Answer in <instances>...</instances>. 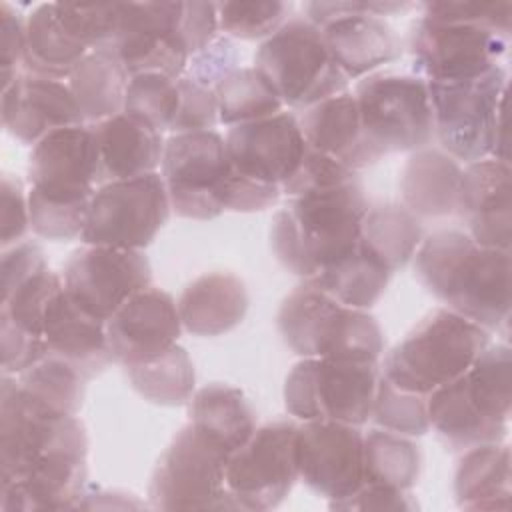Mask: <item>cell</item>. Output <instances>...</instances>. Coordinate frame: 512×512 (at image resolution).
Returning a JSON list of instances; mask_svg holds the SVG:
<instances>
[{
    "label": "cell",
    "instance_id": "6da1fadb",
    "mask_svg": "<svg viewBox=\"0 0 512 512\" xmlns=\"http://www.w3.org/2000/svg\"><path fill=\"white\" fill-rule=\"evenodd\" d=\"M414 276L448 310L484 330L510 320V250L486 248L462 230H438L416 250Z\"/></svg>",
    "mask_w": 512,
    "mask_h": 512
},
{
    "label": "cell",
    "instance_id": "7a4b0ae2",
    "mask_svg": "<svg viewBox=\"0 0 512 512\" xmlns=\"http://www.w3.org/2000/svg\"><path fill=\"white\" fill-rule=\"evenodd\" d=\"M368 206L360 178L292 196L272 220L274 256L302 280L316 276L356 248Z\"/></svg>",
    "mask_w": 512,
    "mask_h": 512
},
{
    "label": "cell",
    "instance_id": "3957f363",
    "mask_svg": "<svg viewBox=\"0 0 512 512\" xmlns=\"http://www.w3.org/2000/svg\"><path fill=\"white\" fill-rule=\"evenodd\" d=\"M510 406L512 356L508 344H488L464 374L426 396L430 426L452 450L502 442Z\"/></svg>",
    "mask_w": 512,
    "mask_h": 512
},
{
    "label": "cell",
    "instance_id": "277c9868",
    "mask_svg": "<svg viewBox=\"0 0 512 512\" xmlns=\"http://www.w3.org/2000/svg\"><path fill=\"white\" fill-rule=\"evenodd\" d=\"M276 324L282 340L302 358L378 362L382 328L368 310L344 306L310 280H302L280 304Z\"/></svg>",
    "mask_w": 512,
    "mask_h": 512
},
{
    "label": "cell",
    "instance_id": "5b68a950",
    "mask_svg": "<svg viewBox=\"0 0 512 512\" xmlns=\"http://www.w3.org/2000/svg\"><path fill=\"white\" fill-rule=\"evenodd\" d=\"M426 84L434 138H438L440 150L466 164L488 156L508 162L504 130L506 72L502 66L472 80Z\"/></svg>",
    "mask_w": 512,
    "mask_h": 512
},
{
    "label": "cell",
    "instance_id": "8992f818",
    "mask_svg": "<svg viewBox=\"0 0 512 512\" xmlns=\"http://www.w3.org/2000/svg\"><path fill=\"white\" fill-rule=\"evenodd\" d=\"M488 344V330L436 308L386 354L380 374L402 390L428 396L464 374Z\"/></svg>",
    "mask_w": 512,
    "mask_h": 512
},
{
    "label": "cell",
    "instance_id": "52a82bcc",
    "mask_svg": "<svg viewBox=\"0 0 512 512\" xmlns=\"http://www.w3.org/2000/svg\"><path fill=\"white\" fill-rule=\"evenodd\" d=\"M254 68L284 106L310 108L346 92L348 78L332 60L322 30L306 16L288 18L254 54Z\"/></svg>",
    "mask_w": 512,
    "mask_h": 512
},
{
    "label": "cell",
    "instance_id": "ba28073f",
    "mask_svg": "<svg viewBox=\"0 0 512 512\" xmlns=\"http://www.w3.org/2000/svg\"><path fill=\"white\" fill-rule=\"evenodd\" d=\"M380 378L378 362L302 358L286 376V410L302 422H368Z\"/></svg>",
    "mask_w": 512,
    "mask_h": 512
},
{
    "label": "cell",
    "instance_id": "9c48e42d",
    "mask_svg": "<svg viewBox=\"0 0 512 512\" xmlns=\"http://www.w3.org/2000/svg\"><path fill=\"white\" fill-rule=\"evenodd\" d=\"M228 456L216 438L188 422L152 472L150 504L160 510H238L226 488Z\"/></svg>",
    "mask_w": 512,
    "mask_h": 512
},
{
    "label": "cell",
    "instance_id": "30bf717a",
    "mask_svg": "<svg viewBox=\"0 0 512 512\" xmlns=\"http://www.w3.org/2000/svg\"><path fill=\"white\" fill-rule=\"evenodd\" d=\"M366 142L380 154L416 152L434 140L428 84L414 74H368L356 84Z\"/></svg>",
    "mask_w": 512,
    "mask_h": 512
},
{
    "label": "cell",
    "instance_id": "8fae6325",
    "mask_svg": "<svg viewBox=\"0 0 512 512\" xmlns=\"http://www.w3.org/2000/svg\"><path fill=\"white\" fill-rule=\"evenodd\" d=\"M410 2H306L304 12L324 36L342 74L360 78L404 52L396 30L382 18L412 8Z\"/></svg>",
    "mask_w": 512,
    "mask_h": 512
},
{
    "label": "cell",
    "instance_id": "7c38bea8",
    "mask_svg": "<svg viewBox=\"0 0 512 512\" xmlns=\"http://www.w3.org/2000/svg\"><path fill=\"white\" fill-rule=\"evenodd\" d=\"M170 200L162 174L96 186L80 240L92 246L144 250L170 216Z\"/></svg>",
    "mask_w": 512,
    "mask_h": 512
},
{
    "label": "cell",
    "instance_id": "4fadbf2b",
    "mask_svg": "<svg viewBox=\"0 0 512 512\" xmlns=\"http://www.w3.org/2000/svg\"><path fill=\"white\" fill-rule=\"evenodd\" d=\"M230 172L226 142L216 130L172 134L164 142L162 178L170 208L182 218H218L226 210Z\"/></svg>",
    "mask_w": 512,
    "mask_h": 512
},
{
    "label": "cell",
    "instance_id": "5bb4252c",
    "mask_svg": "<svg viewBox=\"0 0 512 512\" xmlns=\"http://www.w3.org/2000/svg\"><path fill=\"white\" fill-rule=\"evenodd\" d=\"M298 472V424L278 420L228 456L226 488L240 510H272L290 494Z\"/></svg>",
    "mask_w": 512,
    "mask_h": 512
},
{
    "label": "cell",
    "instance_id": "9a60e30c",
    "mask_svg": "<svg viewBox=\"0 0 512 512\" xmlns=\"http://www.w3.org/2000/svg\"><path fill=\"white\" fill-rule=\"evenodd\" d=\"M510 36L422 16L410 30L408 50L414 76L426 82H458L480 78L500 66Z\"/></svg>",
    "mask_w": 512,
    "mask_h": 512
},
{
    "label": "cell",
    "instance_id": "2e32d148",
    "mask_svg": "<svg viewBox=\"0 0 512 512\" xmlns=\"http://www.w3.org/2000/svg\"><path fill=\"white\" fill-rule=\"evenodd\" d=\"M66 294L88 314L106 322L128 298L152 282L142 250L84 244L62 268Z\"/></svg>",
    "mask_w": 512,
    "mask_h": 512
},
{
    "label": "cell",
    "instance_id": "e0dca14e",
    "mask_svg": "<svg viewBox=\"0 0 512 512\" xmlns=\"http://www.w3.org/2000/svg\"><path fill=\"white\" fill-rule=\"evenodd\" d=\"M180 2H122L116 34L108 50L130 76L158 72L180 78L190 50L180 32Z\"/></svg>",
    "mask_w": 512,
    "mask_h": 512
},
{
    "label": "cell",
    "instance_id": "ac0fdd59",
    "mask_svg": "<svg viewBox=\"0 0 512 512\" xmlns=\"http://www.w3.org/2000/svg\"><path fill=\"white\" fill-rule=\"evenodd\" d=\"M224 142L234 174L280 192L298 172L308 148L298 118L284 110L230 126Z\"/></svg>",
    "mask_w": 512,
    "mask_h": 512
},
{
    "label": "cell",
    "instance_id": "d6986e66",
    "mask_svg": "<svg viewBox=\"0 0 512 512\" xmlns=\"http://www.w3.org/2000/svg\"><path fill=\"white\" fill-rule=\"evenodd\" d=\"M30 192L52 202H90L98 186V152L90 124L60 128L32 146Z\"/></svg>",
    "mask_w": 512,
    "mask_h": 512
},
{
    "label": "cell",
    "instance_id": "ffe728a7",
    "mask_svg": "<svg viewBox=\"0 0 512 512\" xmlns=\"http://www.w3.org/2000/svg\"><path fill=\"white\" fill-rule=\"evenodd\" d=\"M300 480L330 504L350 498L364 484V434L342 422L298 426Z\"/></svg>",
    "mask_w": 512,
    "mask_h": 512
},
{
    "label": "cell",
    "instance_id": "44dd1931",
    "mask_svg": "<svg viewBox=\"0 0 512 512\" xmlns=\"http://www.w3.org/2000/svg\"><path fill=\"white\" fill-rule=\"evenodd\" d=\"M182 322L174 298L148 286L128 298L108 320L106 340L112 362L140 364L178 344Z\"/></svg>",
    "mask_w": 512,
    "mask_h": 512
},
{
    "label": "cell",
    "instance_id": "7402d4cb",
    "mask_svg": "<svg viewBox=\"0 0 512 512\" xmlns=\"http://www.w3.org/2000/svg\"><path fill=\"white\" fill-rule=\"evenodd\" d=\"M2 124L14 138L34 146L50 132L86 120L64 80L22 72L2 86Z\"/></svg>",
    "mask_w": 512,
    "mask_h": 512
},
{
    "label": "cell",
    "instance_id": "603a6c76",
    "mask_svg": "<svg viewBox=\"0 0 512 512\" xmlns=\"http://www.w3.org/2000/svg\"><path fill=\"white\" fill-rule=\"evenodd\" d=\"M456 214L468 224L474 242L486 248L510 250V164L492 156L466 164Z\"/></svg>",
    "mask_w": 512,
    "mask_h": 512
},
{
    "label": "cell",
    "instance_id": "cb8c5ba5",
    "mask_svg": "<svg viewBox=\"0 0 512 512\" xmlns=\"http://www.w3.org/2000/svg\"><path fill=\"white\" fill-rule=\"evenodd\" d=\"M88 448H62L22 476L0 482V508L6 512L80 508L86 496Z\"/></svg>",
    "mask_w": 512,
    "mask_h": 512
},
{
    "label": "cell",
    "instance_id": "d4e9b609",
    "mask_svg": "<svg viewBox=\"0 0 512 512\" xmlns=\"http://www.w3.org/2000/svg\"><path fill=\"white\" fill-rule=\"evenodd\" d=\"M44 342L48 354L72 364L86 380L98 376L112 362L106 322L82 310L66 294L64 284L46 304Z\"/></svg>",
    "mask_w": 512,
    "mask_h": 512
},
{
    "label": "cell",
    "instance_id": "484cf974",
    "mask_svg": "<svg viewBox=\"0 0 512 512\" xmlns=\"http://www.w3.org/2000/svg\"><path fill=\"white\" fill-rule=\"evenodd\" d=\"M310 148L334 158L358 172L376 164L382 156L366 142L354 94L342 92L304 108L298 118Z\"/></svg>",
    "mask_w": 512,
    "mask_h": 512
},
{
    "label": "cell",
    "instance_id": "4316f807",
    "mask_svg": "<svg viewBox=\"0 0 512 512\" xmlns=\"http://www.w3.org/2000/svg\"><path fill=\"white\" fill-rule=\"evenodd\" d=\"M90 126L98 152V186L156 172L162 164L166 140L148 124L120 112Z\"/></svg>",
    "mask_w": 512,
    "mask_h": 512
},
{
    "label": "cell",
    "instance_id": "83f0119b",
    "mask_svg": "<svg viewBox=\"0 0 512 512\" xmlns=\"http://www.w3.org/2000/svg\"><path fill=\"white\" fill-rule=\"evenodd\" d=\"M176 306L184 330L196 336H220L244 320L248 292L232 272H206L184 288Z\"/></svg>",
    "mask_w": 512,
    "mask_h": 512
},
{
    "label": "cell",
    "instance_id": "f1b7e54d",
    "mask_svg": "<svg viewBox=\"0 0 512 512\" xmlns=\"http://www.w3.org/2000/svg\"><path fill=\"white\" fill-rule=\"evenodd\" d=\"M460 178V162L444 150H416L400 174L402 206L418 220L456 214Z\"/></svg>",
    "mask_w": 512,
    "mask_h": 512
},
{
    "label": "cell",
    "instance_id": "f546056e",
    "mask_svg": "<svg viewBox=\"0 0 512 512\" xmlns=\"http://www.w3.org/2000/svg\"><path fill=\"white\" fill-rule=\"evenodd\" d=\"M510 448L502 442L464 450L454 474V496L462 510L510 508Z\"/></svg>",
    "mask_w": 512,
    "mask_h": 512
},
{
    "label": "cell",
    "instance_id": "4dcf8cb0",
    "mask_svg": "<svg viewBox=\"0 0 512 512\" xmlns=\"http://www.w3.org/2000/svg\"><path fill=\"white\" fill-rule=\"evenodd\" d=\"M90 52L58 16L56 2L38 4L26 16V46L22 72L68 80L76 64Z\"/></svg>",
    "mask_w": 512,
    "mask_h": 512
},
{
    "label": "cell",
    "instance_id": "1f68e13d",
    "mask_svg": "<svg viewBox=\"0 0 512 512\" xmlns=\"http://www.w3.org/2000/svg\"><path fill=\"white\" fill-rule=\"evenodd\" d=\"M128 82L130 74L108 50H90L66 80L86 124L124 112Z\"/></svg>",
    "mask_w": 512,
    "mask_h": 512
},
{
    "label": "cell",
    "instance_id": "d6a6232c",
    "mask_svg": "<svg viewBox=\"0 0 512 512\" xmlns=\"http://www.w3.org/2000/svg\"><path fill=\"white\" fill-rule=\"evenodd\" d=\"M190 424L216 438L230 454L256 430V414L246 396L228 384L212 382L190 398Z\"/></svg>",
    "mask_w": 512,
    "mask_h": 512
},
{
    "label": "cell",
    "instance_id": "836d02e7",
    "mask_svg": "<svg viewBox=\"0 0 512 512\" xmlns=\"http://www.w3.org/2000/svg\"><path fill=\"white\" fill-rule=\"evenodd\" d=\"M390 276L392 272L358 240L350 254L308 280L344 306L368 310L384 294Z\"/></svg>",
    "mask_w": 512,
    "mask_h": 512
},
{
    "label": "cell",
    "instance_id": "e575fe53",
    "mask_svg": "<svg viewBox=\"0 0 512 512\" xmlns=\"http://www.w3.org/2000/svg\"><path fill=\"white\" fill-rule=\"evenodd\" d=\"M422 242L420 220L402 204L368 206L360 244L372 252L392 274L402 268L418 250Z\"/></svg>",
    "mask_w": 512,
    "mask_h": 512
},
{
    "label": "cell",
    "instance_id": "d590c367",
    "mask_svg": "<svg viewBox=\"0 0 512 512\" xmlns=\"http://www.w3.org/2000/svg\"><path fill=\"white\" fill-rule=\"evenodd\" d=\"M124 370L130 386L152 404L182 406L194 396V364L178 344L152 360L126 366Z\"/></svg>",
    "mask_w": 512,
    "mask_h": 512
},
{
    "label": "cell",
    "instance_id": "8d00e7d4",
    "mask_svg": "<svg viewBox=\"0 0 512 512\" xmlns=\"http://www.w3.org/2000/svg\"><path fill=\"white\" fill-rule=\"evenodd\" d=\"M420 448L410 436L384 428L364 434V484L408 492L420 476Z\"/></svg>",
    "mask_w": 512,
    "mask_h": 512
},
{
    "label": "cell",
    "instance_id": "74e56055",
    "mask_svg": "<svg viewBox=\"0 0 512 512\" xmlns=\"http://www.w3.org/2000/svg\"><path fill=\"white\" fill-rule=\"evenodd\" d=\"M218 122L226 126L270 118L282 112L284 104L254 66H238L216 86Z\"/></svg>",
    "mask_w": 512,
    "mask_h": 512
},
{
    "label": "cell",
    "instance_id": "f35d334b",
    "mask_svg": "<svg viewBox=\"0 0 512 512\" xmlns=\"http://www.w3.org/2000/svg\"><path fill=\"white\" fill-rule=\"evenodd\" d=\"M16 386L34 402L60 412L76 416L84 402L86 378L66 360L46 354L14 376Z\"/></svg>",
    "mask_w": 512,
    "mask_h": 512
},
{
    "label": "cell",
    "instance_id": "ab89813d",
    "mask_svg": "<svg viewBox=\"0 0 512 512\" xmlns=\"http://www.w3.org/2000/svg\"><path fill=\"white\" fill-rule=\"evenodd\" d=\"M180 106V92L176 78L144 72L130 76L124 100V114L148 124L150 128L170 132Z\"/></svg>",
    "mask_w": 512,
    "mask_h": 512
},
{
    "label": "cell",
    "instance_id": "60d3db41",
    "mask_svg": "<svg viewBox=\"0 0 512 512\" xmlns=\"http://www.w3.org/2000/svg\"><path fill=\"white\" fill-rule=\"evenodd\" d=\"M370 418L376 426L404 436H424L430 430L426 396L402 390L382 374L378 378Z\"/></svg>",
    "mask_w": 512,
    "mask_h": 512
},
{
    "label": "cell",
    "instance_id": "b9f144b4",
    "mask_svg": "<svg viewBox=\"0 0 512 512\" xmlns=\"http://www.w3.org/2000/svg\"><path fill=\"white\" fill-rule=\"evenodd\" d=\"M292 10L288 2H220L218 26L224 36L240 40H266L286 20Z\"/></svg>",
    "mask_w": 512,
    "mask_h": 512
},
{
    "label": "cell",
    "instance_id": "7bdbcfd3",
    "mask_svg": "<svg viewBox=\"0 0 512 512\" xmlns=\"http://www.w3.org/2000/svg\"><path fill=\"white\" fill-rule=\"evenodd\" d=\"M64 26L90 50L108 48L120 20L122 2L112 4H62L56 2Z\"/></svg>",
    "mask_w": 512,
    "mask_h": 512
},
{
    "label": "cell",
    "instance_id": "ee69618b",
    "mask_svg": "<svg viewBox=\"0 0 512 512\" xmlns=\"http://www.w3.org/2000/svg\"><path fill=\"white\" fill-rule=\"evenodd\" d=\"M426 18L468 24L510 36L512 30V2H426L422 4Z\"/></svg>",
    "mask_w": 512,
    "mask_h": 512
},
{
    "label": "cell",
    "instance_id": "f6af8a7d",
    "mask_svg": "<svg viewBox=\"0 0 512 512\" xmlns=\"http://www.w3.org/2000/svg\"><path fill=\"white\" fill-rule=\"evenodd\" d=\"M180 92V106L170 128L172 134L212 130L218 124V104L214 88H208L188 74L176 78Z\"/></svg>",
    "mask_w": 512,
    "mask_h": 512
},
{
    "label": "cell",
    "instance_id": "bcb514c9",
    "mask_svg": "<svg viewBox=\"0 0 512 512\" xmlns=\"http://www.w3.org/2000/svg\"><path fill=\"white\" fill-rule=\"evenodd\" d=\"M356 178H358V172L350 170L348 166H344V164L336 162L334 158L308 146L298 172L286 182V186L282 188V194L292 198V196H298L308 190L340 186V184L352 182Z\"/></svg>",
    "mask_w": 512,
    "mask_h": 512
},
{
    "label": "cell",
    "instance_id": "7dc6e473",
    "mask_svg": "<svg viewBox=\"0 0 512 512\" xmlns=\"http://www.w3.org/2000/svg\"><path fill=\"white\" fill-rule=\"evenodd\" d=\"M238 68V52L228 36H216L206 48L190 56L186 72L196 82L214 88L226 74Z\"/></svg>",
    "mask_w": 512,
    "mask_h": 512
},
{
    "label": "cell",
    "instance_id": "c3c4849f",
    "mask_svg": "<svg viewBox=\"0 0 512 512\" xmlns=\"http://www.w3.org/2000/svg\"><path fill=\"white\" fill-rule=\"evenodd\" d=\"M2 250L22 242L24 234L30 230V210H28V192H24L22 182L12 176H2Z\"/></svg>",
    "mask_w": 512,
    "mask_h": 512
},
{
    "label": "cell",
    "instance_id": "681fc988",
    "mask_svg": "<svg viewBox=\"0 0 512 512\" xmlns=\"http://www.w3.org/2000/svg\"><path fill=\"white\" fill-rule=\"evenodd\" d=\"M48 270L44 250L36 242L22 240L2 250V294L22 286Z\"/></svg>",
    "mask_w": 512,
    "mask_h": 512
},
{
    "label": "cell",
    "instance_id": "f907efd6",
    "mask_svg": "<svg viewBox=\"0 0 512 512\" xmlns=\"http://www.w3.org/2000/svg\"><path fill=\"white\" fill-rule=\"evenodd\" d=\"M0 46H2V86L10 84L22 68L26 46V18L2 2L0 8Z\"/></svg>",
    "mask_w": 512,
    "mask_h": 512
},
{
    "label": "cell",
    "instance_id": "816d5d0a",
    "mask_svg": "<svg viewBox=\"0 0 512 512\" xmlns=\"http://www.w3.org/2000/svg\"><path fill=\"white\" fill-rule=\"evenodd\" d=\"M180 32L190 56L206 48L220 32L218 4L214 2H180Z\"/></svg>",
    "mask_w": 512,
    "mask_h": 512
},
{
    "label": "cell",
    "instance_id": "f5cc1de1",
    "mask_svg": "<svg viewBox=\"0 0 512 512\" xmlns=\"http://www.w3.org/2000/svg\"><path fill=\"white\" fill-rule=\"evenodd\" d=\"M332 510H416L410 492L376 484H362L350 498L328 504Z\"/></svg>",
    "mask_w": 512,
    "mask_h": 512
}]
</instances>
